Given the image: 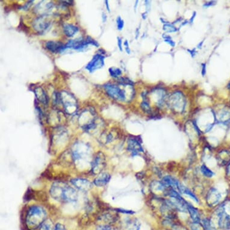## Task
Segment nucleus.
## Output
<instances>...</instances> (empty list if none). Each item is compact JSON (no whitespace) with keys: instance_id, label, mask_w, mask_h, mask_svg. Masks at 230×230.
I'll return each instance as SVG.
<instances>
[{"instance_id":"1","label":"nucleus","mask_w":230,"mask_h":230,"mask_svg":"<svg viewBox=\"0 0 230 230\" xmlns=\"http://www.w3.org/2000/svg\"><path fill=\"white\" fill-rule=\"evenodd\" d=\"M51 196L56 201L63 202H74L77 200L76 191L64 182H55L50 189Z\"/></svg>"},{"instance_id":"2","label":"nucleus","mask_w":230,"mask_h":230,"mask_svg":"<svg viewBox=\"0 0 230 230\" xmlns=\"http://www.w3.org/2000/svg\"><path fill=\"white\" fill-rule=\"evenodd\" d=\"M46 218L47 212L45 210L40 206L33 205L27 211L25 222L29 229H34L40 226L46 220Z\"/></svg>"},{"instance_id":"3","label":"nucleus","mask_w":230,"mask_h":230,"mask_svg":"<svg viewBox=\"0 0 230 230\" xmlns=\"http://www.w3.org/2000/svg\"><path fill=\"white\" fill-rule=\"evenodd\" d=\"M169 106L173 110L182 113L186 106V100L182 92L176 91L169 99Z\"/></svg>"},{"instance_id":"4","label":"nucleus","mask_w":230,"mask_h":230,"mask_svg":"<svg viewBox=\"0 0 230 230\" xmlns=\"http://www.w3.org/2000/svg\"><path fill=\"white\" fill-rule=\"evenodd\" d=\"M104 87L107 94L114 100L122 101L127 100V96L125 94L126 91L121 89L119 86L108 83L106 84Z\"/></svg>"},{"instance_id":"5","label":"nucleus","mask_w":230,"mask_h":230,"mask_svg":"<svg viewBox=\"0 0 230 230\" xmlns=\"http://www.w3.org/2000/svg\"><path fill=\"white\" fill-rule=\"evenodd\" d=\"M106 164V157L103 153H98L92 162V171L95 174L101 173Z\"/></svg>"},{"instance_id":"6","label":"nucleus","mask_w":230,"mask_h":230,"mask_svg":"<svg viewBox=\"0 0 230 230\" xmlns=\"http://www.w3.org/2000/svg\"><path fill=\"white\" fill-rule=\"evenodd\" d=\"M51 25L50 19L45 16L36 18L33 24L34 28L39 33H43Z\"/></svg>"},{"instance_id":"7","label":"nucleus","mask_w":230,"mask_h":230,"mask_svg":"<svg viewBox=\"0 0 230 230\" xmlns=\"http://www.w3.org/2000/svg\"><path fill=\"white\" fill-rule=\"evenodd\" d=\"M104 58L105 57L101 54H96L87 64L86 68L90 72H93L95 70L101 68L104 65Z\"/></svg>"},{"instance_id":"8","label":"nucleus","mask_w":230,"mask_h":230,"mask_svg":"<svg viewBox=\"0 0 230 230\" xmlns=\"http://www.w3.org/2000/svg\"><path fill=\"white\" fill-rule=\"evenodd\" d=\"M71 182L76 188L84 192L89 191L92 188V187L91 182L87 179L84 178H74L71 179Z\"/></svg>"},{"instance_id":"9","label":"nucleus","mask_w":230,"mask_h":230,"mask_svg":"<svg viewBox=\"0 0 230 230\" xmlns=\"http://www.w3.org/2000/svg\"><path fill=\"white\" fill-rule=\"evenodd\" d=\"M218 225L222 229H228L230 226V216L226 213L223 207L220 208L218 212Z\"/></svg>"},{"instance_id":"10","label":"nucleus","mask_w":230,"mask_h":230,"mask_svg":"<svg viewBox=\"0 0 230 230\" xmlns=\"http://www.w3.org/2000/svg\"><path fill=\"white\" fill-rule=\"evenodd\" d=\"M46 48L53 53H60L66 49L65 45L60 42L48 41L46 43Z\"/></svg>"},{"instance_id":"11","label":"nucleus","mask_w":230,"mask_h":230,"mask_svg":"<svg viewBox=\"0 0 230 230\" xmlns=\"http://www.w3.org/2000/svg\"><path fill=\"white\" fill-rule=\"evenodd\" d=\"M128 150L131 151L134 155L143 152L144 150L139 142L135 139H129L127 145Z\"/></svg>"},{"instance_id":"12","label":"nucleus","mask_w":230,"mask_h":230,"mask_svg":"<svg viewBox=\"0 0 230 230\" xmlns=\"http://www.w3.org/2000/svg\"><path fill=\"white\" fill-rule=\"evenodd\" d=\"M162 182L167 188H172L176 191H179V188L181 186V184L175 178L170 176L163 177Z\"/></svg>"},{"instance_id":"13","label":"nucleus","mask_w":230,"mask_h":230,"mask_svg":"<svg viewBox=\"0 0 230 230\" xmlns=\"http://www.w3.org/2000/svg\"><path fill=\"white\" fill-rule=\"evenodd\" d=\"M220 198V194L215 189H211L207 197V201L210 206H213L216 204Z\"/></svg>"},{"instance_id":"14","label":"nucleus","mask_w":230,"mask_h":230,"mask_svg":"<svg viewBox=\"0 0 230 230\" xmlns=\"http://www.w3.org/2000/svg\"><path fill=\"white\" fill-rule=\"evenodd\" d=\"M110 179V175L107 173H100L99 176L95 179L94 184L98 187L106 186Z\"/></svg>"},{"instance_id":"15","label":"nucleus","mask_w":230,"mask_h":230,"mask_svg":"<svg viewBox=\"0 0 230 230\" xmlns=\"http://www.w3.org/2000/svg\"><path fill=\"white\" fill-rule=\"evenodd\" d=\"M34 92L36 98L40 102H41L44 104H47L48 103V96L42 87H36L34 89Z\"/></svg>"},{"instance_id":"16","label":"nucleus","mask_w":230,"mask_h":230,"mask_svg":"<svg viewBox=\"0 0 230 230\" xmlns=\"http://www.w3.org/2000/svg\"><path fill=\"white\" fill-rule=\"evenodd\" d=\"M188 211L189 213L191 219L193 220L194 222H200V216L198 210L195 208L194 206L190 204L188 205Z\"/></svg>"},{"instance_id":"17","label":"nucleus","mask_w":230,"mask_h":230,"mask_svg":"<svg viewBox=\"0 0 230 230\" xmlns=\"http://www.w3.org/2000/svg\"><path fill=\"white\" fill-rule=\"evenodd\" d=\"M78 30L77 27L69 24H66L63 27L65 34L68 37H72Z\"/></svg>"},{"instance_id":"18","label":"nucleus","mask_w":230,"mask_h":230,"mask_svg":"<svg viewBox=\"0 0 230 230\" xmlns=\"http://www.w3.org/2000/svg\"><path fill=\"white\" fill-rule=\"evenodd\" d=\"M102 217L103 218V220L104 221L109 223H111L116 221L118 218V214L115 213H105V214L102 216Z\"/></svg>"},{"instance_id":"19","label":"nucleus","mask_w":230,"mask_h":230,"mask_svg":"<svg viewBox=\"0 0 230 230\" xmlns=\"http://www.w3.org/2000/svg\"><path fill=\"white\" fill-rule=\"evenodd\" d=\"M40 227V230H55V226L50 220H45Z\"/></svg>"},{"instance_id":"20","label":"nucleus","mask_w":230,"mask_h":230,"mask_svg":"<svg viewBox=\"0 0 230 230\" xmlns=\"http://www.w3.org/2000/svg\"><path fill=\"white\" fill-rule=\"evenodd\" d=\"M202 222L204 230H216L215 227L213 225L211 222L208 219H204Z\"/></svg>"},{"instance_id":"21","label":"nucleus","mask_w":230,"mask_h":230,"mask_svg":"<svg viewBox=\"0 0 230 230\" xmlns=\"http://www.w3.org/2000/svg\"><path fill=\"white\" fill-rule=\"evenodd\" d=\"M129 230H140L141 224L137 220L130 221L127 223Z\"/></svg>"},{"instance_id":"22","label":"nucleus","mask_w":230,"mask_h":230,"mask_svg":"<svg viewBox=\"0 0 230 230\" xmlns=\"http://www.w3.org/2000/svg\"><path fill=\"white\" fill-rule=\"evenodd\" d=\"M201 170L202 174L208 178H211L214 175V172L209 168H208L205 165H202L201 167Z\"/></svg>"},{"instance_id":"23","label":"nucleus","mask_w":230,"mask_h":230,"mask_svg":"<svg viewBox=\"0 0 230 230\" xmlns=\"http://www.w3.org/2000/svg\"><path fill=\"white\" fill-rule=\"evenodd\" d=\"M109 73H110V75L112 77L116 78V77H119V75H121L122 74L121 70L119 68H118L112 67V68H109Z\"/></svg>"},{"instance_id":"24","label":"nucleus","mask_w":230,"mask_h":230,"mask_svg":"<svg viewBox=\"0 0 230 230\" xmlns=\"http://www.w3.org/2000/svg\"><path fill=\"white\" fill-rule=\"evenodd\" d=\"M163 29L167 33H173L178 31V29L173 25V24H170V23L164 24L163 27Z\"/></svg>"},{"instance_id":"25","label":"nucleus","mask_w":230,"mask_h":230,"mask_svg":"<svg viewBox=\"0 0 230 230\" xmlns=\"http://www.w3.org/2000/svg\"><path fill=\"white\" fill-rule=\"evenodd\" d=\"M141 107L143 111H144L145 112L147 113H150L151 112V108L147 100H143L141 104Z\"/></svg>"},{"instance_id":"26","label":"nucleus","mask_w":230,"mask_h":230,"mask_svg":"<svg viewBox=\"0 0 230 230\" xmlns=\"http://www.w3.org/2000/svg\"><path fill=\"white\" fill-rule=\"evenodd\" d=\"M119 83L121 85H133V82L129 78L125 77H121L119 78Z\"/></svg>"},{"instance_id":"27","label":"nucleus","mask_w":230,"mask_h":230,"mask_svg":"<svg viewBox=\"0 0 230 230\" xmlns=\"http://www.w3.org/2000/svg\"><path fill=\"white\" fill-rule=\"evenodd\" d=\"M192 230H204L202 225H201L199 222H194L191 225Z\"/></svg>"},{"instance_id":"28","label":"nucleus","mask_w":230,"mask_h":230,"mask_svg":"<svg viewBox=\"0 0 230 230\" xmlns=\"http://www.w3.org/2000/svg\"><path fill=\"white\" fill-rule=\"evenodd\" d=\"M116 22H117L118 29L119 30H122L124 26V21L121 19L120 16H118L116 19Z\"/></svg>"},{"instance_id":"29","label":"nucleus","mask_w":230,"mask_h":230,"mask_svg":"<svg viewBox=\"0 0 230 230\" xmlns=\"http://www.w3.org/2000/svg\"><path fill=\"white\" fill-rule=\"evenodd\" d=\"M97 230H115L111 226L106 225H100L97 229Z\"/></svg>"},{"instance_id":"30","label":"nucleus","mask_w":230,"mask_h":230,"mask_svg":"<svg viewBox=\"0 0 230 230\" xmlns=\"http://www.w3.org/2000/svg\"><path fill=\"white\" fill-rule=\"evenodd\" d=\"M55 230H66V229L63 225L59 223L55 225Z\"/></svg>"},{"instance_id":"31","label":"nucleus","mask_w":230,"mask_h":230,"mask_svg":"<svg viewBox=\"0 0 230 230\" xmlns=\"http://www.w3.org/2000/svg\"><path fill=\"white\" fill-rule=\"evenodd\" d=\"M201 74L203 77L206 74V64L202 63L201 64Z\"/></svg>"},{"instance_id":"32","label":"nucleus","mask_w":230,"mask_h":230,"mask_svg":"<svg viewBox=\"0 0 230 230\" xmlns=\"http://www.w3.org/2000/svg\"><path fill=\"white\" fill-rule=\"evenodd\" d=\"M216 4V1H208L207 3H205L203 6L205 7H210V6H214Z\"/></svg>"},{"instance_id":"33","label":"nucleus","mask_w":230,"mask_h":230,"mask_svg":"<svg viewBox=\"0 0 230 230\" xmlns=\"http://www.w3.org/2000/svg\"><path fill=\"white\" fill-rule=\"evenodd\" d=\"M188 51L189 53V54H191V56H192V57H194L195 56V55L197 54V51H196V49L194 48L193 50H189L188 49Z\"/></svg>"},{"instance_id":"34","label":"nucleus","mask_w":230,"mask_h":230,"mask_svg":"<svg viewBox=\"0 0 230 230\" xmlns=\"http://www.w3.org/2000/svg\"><path fill=\"white\" fill-rule=\"evenodd\" d=\"M164 41L166 43H167L168 44H169L171 46V47H175V42L174 41H173L172 40V39H166V40H164Z\"/></svg>"},{"instance_id":"35","label":"nucleus","mask_w":230,"mask_h":230,"mask_svg":"<svg viewBox=\"0 0 230 230\" xmlns=\"http://www.w3.org/2000/svg\"><path fill=\"white\" fill-rule=\"evenodd\" d=\"M118 47L120 49V50L122 51V39L119 37H118Z\"/></svg>"},{"instance_id":"36","label":"nucleus","mask_w":230,"mask_h":230,"mask_svg":"<svg viewBox=\"0 0 230 230\" xmlns=\"http://www.w3.org/2000/svg\"><path fill=\"white\" fill-rule=\"evenodd\" d=\"M117 211H119V212H122V213H128V214H132L134 213L133 211H130V210H122V209H118Z\"/></svg>"},{"instance_id":"37","label":"nucleus","mask_w":230,"mask_h":230,"mask_svg":"<svg viewBox=\"0 0 230 230\" xmlns=\"http://www.w3.org/2000/svg\"><path fill=\"white\" fill-rule=\"evenodd\" d=\"M196 15H197V13H196L195 12H194V13H193V15H192V17L191 18V19H190V20H189V23H191V24L193 23V22H194V19H195V18Z\"/></svg>"},{"instance_id":"38","label":"nucleus","mask_w":230,"mask_h":230,"mask_svg":"<svg viewBox=\"0 0 230 230\" xmlns=\"http://www.w3.org/2000/svg\"><path fill=\"white\" fill-rule=\"evenodd\" d=\"M145 6H146V7H147V12H148V9H150V1H145Z\"/></svg>"},{"instance_id":"39","label":"nucleus","mask_w":230,"mask_h":230,"mask_svg":"<svg viewBox=\"0 0 230 230\" xmlns=\"http://www.w3.org/2000/svg\"><path fill=\"white\" fill-rule=\"evenodd\" d=\"M162 37H163V38L164 39V40H166V39H171V37L170 36H168V35H167L166 34H163L162 35Z\"/></svg>"},{"instance_id":"40","label":"nucleus","mask_w":230,"mask_h":230,"mask_svg":"<svg viewBox=\"0 0 230 230\" xmlns=\"http://www.w3.org/2000/svg\"><path fill=\"white\" fill-rule=\"evenodd\" d=\"M203 42H204V40H202V42H199V43H198V46H197V48H199V49H201V48L202 46V44H203Z\"/></svg>"},{"instance_id":"41","label":"nucleus","mask_w":230,"mask_h":230,"mask_svg":"<svg viewBox=\"0 0 230 230\" xmlns=\"http://www.w3.org/2000/svg\"><path fill=\"white\" fill-rule=\"evenodd\" d=\"M102 16H103V22H106V19H107V16L105 13H103L102 15Z\"/></svg>"},{"instance_id":"42","label":"nucleus","mask_w":230,"mask_h":230,"mask_svg":"<svg viewBox=\"0 0 230 230\" xmlns=\"http://www.w3.org/2000/svg\"><path fill=\"white\" fill-rule=\"evenodd\" d=\"M106 3V7H107V9L108 10L109 12H110V9H109V4H108V1H105Z\"/></svg>"},{"instance_id":"43","label":"nucleus","mask_w":230,"mask_h":230,"mask_svg":"<svg viewBox=\"0 0 230 230\" xmlns=\"http://www.w3.org/2000/svg\"><path fill=\"white\" fill-rule=\"evenodd\" d=\"M188 21H187V20H186L185 22H183L181 24V25H180V27H181V26H184V25H185L186 24H188Z\"/></svg>"},{"instance_id":"44","label":"nucleus","mask_w":230,"mask_h":230,"mask_svg":"<svg viewBox=\"0 0 230 230\" xmlns=\"http://www.w3.org/2000/svg\"><path fill=\"white\" fill-rule=\"evenodd\" d=\"M147 12H146L145 13H144L143 14H142V18H143V19H146V18H147Z\"/></svg>"},{"instance_id":"45","label":"nucleus","mask_w":230,"mask_h":230,"mask_svg":"<svg viewBox=\"0 0 230 230\" xmlns=\"http://www.w3.org/2000/svg\"><path fill=\"white\" fill-rule=\"evenodd\" d=\"M227 87L230 90V81H229V83L228 84V85H227Z\"/></svg>"},{"instance_id":"46","label":"nucleus","mask_w":230,"mask_h":230,"mask_svg":"<svg viewBox=\"0 0 230 230\" xmlns=\"http://www.w3.org/2000/svg\"><path fill=\"white\" fill-rule=\"evenodd\" d=\"M137 3H138V1H135V7H134V8H135V9H136V6H137Z\"/></svg>"}]
</instances>
